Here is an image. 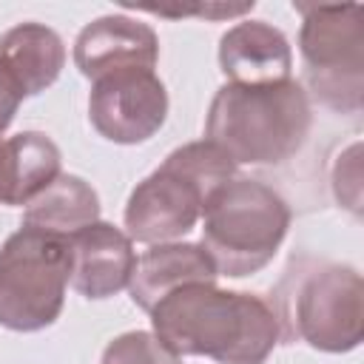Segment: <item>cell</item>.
I'll return each mask as SVG.
<instances>
[{
	"mask_svg": "<svg viewBox=\"0 0 364 364\" xmlns=\"http://www.w3.org/2000/svg\"><path fill=\"white\" fill-rule=\"evenodd\" d=\"M0 63L17 80L23 97H37L57 82L65 65V46L54 28L20 23L0 37Z\"/></svg>",
	"mask_w": 364,
	"mask_h": 364,
	"instance_id": "cell-14",
	"label": "cell"
},
{
	"mask_svg": "<svg viewBox=\"0 0 364 364\" xmlns=\"http://www.w3.org/2000/svg\"><path fill=\"white\" fill-rule=\"evenodd\" d=\"M313 125V108L299 80L273 85L225 82L205 117V139L236 165H282L301 151Z\"/></svg>",
	"mask_w": 364,
	"mask_h": 364,
	"instance_id": "cell-2",
	"label": "cell"
},
{
	"mask_svg": "<svg viewBox=\"0 0 364 364\" xmlns=\"http://www.w3.org/2000/svg\"><path fill=\"white\" fill-rule=\"evenodd\" d=\"M151 333L173 355L264 364L282 341L279 313L256 293L185 284L151 307Z\"/></svg>",
	"mask_w": 364,
	"mask_h": 364,
	"instance_id": "cell-1",
	"label": "cell"
},
{
	"mask_svg": "<svg viewBox=\"0 0 364 364\" xmlns=\"http://www.w3.org/2000/svg\"><path fill=\"white\" fill-rule=\"evenodd\" d=\"M71 287L85 299H108L128 287L136 253L125 230L111 222H94L68 239Z\"/></svg>",
	"mask_w": 364,
	"mask_h": 364,
	"instance_id": "cell-10",
	"label": "cell"
},
{
	"mask_svg": "<svg viewBox=\"0 0 364 364\" xmlns=\"http://www.w3.org/2000/svg\"><path fill=\"white\" fill-rule=\"evenodd\" d=\"M159 60L156 31L128 14H105L91 20L74 40V65L91 82L117 71H154Z\"/></svg>",
	"mask_w": 364,
	"mask_h": 364,
	"instance_id": "cell-9",
	"label": "cell"
},
{
	"mask_svg": "<svg viewBox=\"0 0 364 364\" xmlns=\"http://www.w3.org/2000/svg\"><path fill=\"white\" fill-rule=\"evenodd\" d=\"M236 176V162L213 142L196 139L173 148L165 162L131 191L125 233L131 242H176L202 219L205 202Z\"/></svg>",
	"mask_w": 364,
	"mask_h": 364,
	"instance_id": "cell-3",
	"label": "cell"
},
{
	"mask_svg": "<svg viewBox=\"0 0 364 364\" xmlns=\"http://www.w3.org/2000/svg\"><path fill=\"white\" fill-rule=\"evenodd\" d=\"M219 68L233 85H273L290 80L293 48L276 26L242 20L219 40Z\"/></svg>",
	"mask_w": 364,
	"mask_h": 364,
	"instance_id": "cell-11",
	"label": "cell"
},
{
	"mask_svg": "<svg viewBox=\"0 0 364 364\" xmlns=\"http://www.w3.org/2000/svg\"><path fill=\"white\" fill-rule=\"evenodd\" d=\"M301 14L299 54L304 91L338 114L364 102V9L358 3H293Z\"/></svg>",
	"mask_w": 364,
	"mask_h": 364,
	"instance_id": "cell-5",
	"label": "cell"
},
{
	"mask_svg": "<svg viewBox=\"0 0 364 364\" xmlns=\"http://www.w3.org/2000/svg\"><path fill=\"white\" fill-rule=\"evenodd\" d=\"M20 102H23V91H20L17 80L9 74V68L0 63V134L11 125Z\"/></svg>",
	"mask_w": 364,
	"mask_h": 364,
	"instance_id": "cell-18",
	"label": "cell"
},
{
	"mask_svg": "<svg viewBox=\"0 0 364 364\" xmlns=\"http://www.w3.org/2000/svg\"><path fill=\"white\" fill-rule=\"evenodd\" d=\"M282 296V338H299L321 353H350L364 336L361 273L338 262H307Z\"/></svg>",
	"mask_w": 364,
	"mask_h": 364,
	"instance_id": "cell-6",
	"label": "cell"
},
{
	"mask_svg": "<svg viewBox=\"0 0 364 364\" xmlns=\"http://www.w3.org/2000/svg\"><path fill=\"white\" fill-rule=\"evenodd\" d=\"M100 364H182V358L173 355L154 333L131 330L108 341Z\"/></svg>",
	"mask_w": 364,
	"mask_h": 364,
	"instance_id": "cell-16",
	"label": "cell"
},
{
	"mask_svg": "<svg viewBox=\"0 0 364 364\" xmlns=\"http://www.w3.org/2000/svg\"><path fill=\"white\" fill-rule=\"evenodd\" d=\"M60 165V148L43 131L0 139V205H28L63 173Z\"/></svg>",
	"mask_w": 364,
	"mask_h": 364,
	"instance_id": "cell-13",
	"label": "cell"
},
{
	"mask_svg": "<svg viewBox=\"0 0 364 364\" xmlns=\"http://www.w3.org/2000/svg\"><path fill=\"white\" fill-rule=\"evenodd\" d=\"M71 279L68 239L20 225L0 247V324L14 333L51 327Z\"/></svg>",
	"mask_w": 364,
	"mask_h": 364,
	"instance_id": "cell-7",
	"label": "cell"
},
{
	"mask_svg": "<svg viewBox=\"0 0 364 364\" xmlns=\"http://www.w3.org/2000/svg\"><path fill=\"white\" fill-rule=\"evenodd\" d=\"M290 228L287 202L264 182L233 176L202 210V247L219 276L259 273L282 247Z\"/></svg>",
	"mask_w": 364,
	"mask_h": 364,
	"instance_id": "cell-4",
	"label": "cell"
},
{
	"mask_svg": "<svg viewBox=\"0 0 364 364\" xmlns=\"http://www.w3.org/2000/svg\"><path fill=\"white\" fill-rule=\"evenodd\" d=\"M168 117L165 82L145 68L117 71L94 80L88 94V119L100 136L117 145L148 142Z\"/></svg>",
	"mask_w": 364,
	"mask_h": 364,
	"instance_id": "cell-8",
	"label": "cell"
},
{
	"mask_svg": "<svg viewBox=\"0 0 364 364\" xmlns=\"http://www.w3.org/2000/svg\"><path fill=\"white\" fill-rule=\"evenodd\" d=\"M216 267L202 245L193 242H162L151 245L134 264L128 290L131 301L151 313V307L168 293L185 284H216Z\"/></svg>",
	"mask_w": 364,
	"mask_h": 364,
	"instance_id": "cell-12",
	"label": "cell"
},
{
	"mask_svg": "<svg viewBox=\"0 0 364 364\" xmlns=\"http://www.w3.org/2000/svg\"><path fill=\"white\" fill-rule=\"evenodd\" d=\"M333 191L344 208L355 216L361 213V142H353L338 154L333 165Z\"/></svg>",
	"mask_w": 364,
	"mask_h": 364,
	"instance_id": "cell-17",
	"label": "cell"
},
{
	"mask_svg": "<svg viewBox=\"0 0 364 364\" xmlns=\"http://www.w3.org/2000/svg\"><path fill=\"white\" fill-rule=\"evenodd\" d=\"M253 9V0L250 3H239V6H196V9H159V6H151L148 11L151 14H159V17H185V14H199V17H210V20H219V17H239L245 11Z\"/></svg>",
	"mask_w": 364,
	"mask_h": 364,
	"instance_id": "cell-19",
	"label": "cell"
},
{
	"mask_svg": "<svg viewBox=\"0 0 364 364\" xmlns=\"http://www.w3.org/2000/svg\"><path fill=\"white\" fill-rule=\"evenodd\" d=\"M94 222H100V196L82 176L74 173H60L40 196L26 205L23 213L26 228H37L63 239H71Z\"/></svg>",
	"mask_w": 364,
	"mask_h": 364,
	"instance_id": "cell-15",
	"label": "cell"
}]
</instances>
